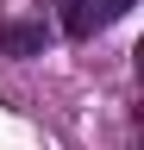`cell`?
Returning <instances> with one entry per match:
<instances>
[{
    "mask_svg": "<svg viewBox=\"0 0 144 150\" xmlns=\"http://www.w3.org/2000/svg\"><path fill=\"white\" fill-rule=\"evenodd\" d=\"M44 44H50V31L38 19H6L0 25V50L6 56H44Z\"/></svg>",
    "mask_w": 144,
    "mask_h": 150,
    "instance_id": "obj_2",
    "label": "cell"
},
{
    "mask_svg": "<svg viewBox=\"0 0 144 150\" xmlns=\"http://www.w3.org/2000/svg\"><path fill=\"white\" fill-rule=\"evenodd\" d=\"M138 0H69V13H63V31L69 38H94V31H106L113 19H125Z\"/></svg>",
    "mask_w": 144,
    "mask_h": 150,
    "instance_id": "obj_1",
    "label": "cell"
}]
</instances>
